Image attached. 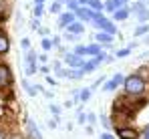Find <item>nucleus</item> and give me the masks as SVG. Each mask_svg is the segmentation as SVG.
Here are the masks:
<instances>
[{
	"label": "nucleus",
	"instance_id": "1",
	"mask_svg": "<svg viewBox=\"0 0 149 139\" xmlns=\"http://www.w3.org/2000/svg\"><path fill=\"white\" fill-rule=\"evenodd\" d=\"M123 93L125 95H135V97H141V95H149V81L145 77H141L139 73H131V75H125L123 81Z\"/></svg>",
	"mask_w": 149,
	"mask_h": 139
},
{
	"label": "nucleus",
	"instance_id": "2",
	"mask_svg": "<svg viewBox=\"0 0 149 139\" xmlns=\"http://www.w3.org/2000/svg\"><path fill=\"white\" fill-rule=\"evenodd\" d=\"M113 133H115L117 139H141V131H139L135 125H131V123L117 125V127L113 129Z\"/></svg>",
	"mask_w": 149,
	"mask_h": 139
},
{
	"label": "nucleus",
	"instance_id": "3",
	"mask_svg": "<svg viewBox=\"0 0 149 139\" xmlns=\"http://www.w3.org/2000/svg\"><path fill=\"white\" fill-rule=\"evenodd\" d=\"M12 81H14V77H12V69H10V65L4 63V61L0 59V93L8 91V89L12 87Z\"/></svg>",
	"mask_w": 149,
	"mask_h": 139
},
{
	"label": "nucleus",
	"instance_id": "4",
	"mask_svg": "<svg viewBox=\"0 0 149 139\" xmlns=\"http://www.w3.org/2000/svg\"><path fill=\"white\" fill-rule=\"evenodd\" d=\"M85 61H87V57H81V54L73 52V50H69V52L63 54V63H65L69 69H81V67L85 65Z\"/></svg>",
	"mask_w": 149,
	"mask_h": 139
},
{
	"label": "nucleus",
	"instance_id": "5",
	"mask_svg": "<svg viewBox=\"0 0 149 139\" xmlns=\"http://www.w3.org/2000/svg\"><path fill=\"white\" fill-rule=\"evenodd\" d=\"M93 26L97 28V30H105V32H109V34H117V22L113 20V18H107V16H101L99 20H95Z\"/></svg>",
	"mask_w": 149,
	"mask_h": 139
},
{
	"label": "nucleus",
	"instance_id": "6",
	"mask_svg": "<svg viewBox=\"0 0 149 139\" xmlns=\"http://www.w3.org/2000/svg\"><path fill=\"white\" fill-rule=\"evenodd\" d=\"M123 81H125V75L123 73H117V75H113L111 79H107L105 85H101V89H103L105 93H115L121 85H123Z\"/></svg>",
	"mask_w": 149,
	"mask_h": 139
},
{
	"label": "nucleus",
	"instance_id": "7",
	"mask_svg": "<svg viewBox=\"0 0 149 139\" xmlns=\"http://www.w3.org/2000/svg\"><path fill=\"white\" fill-rule=\"evenodd\" d=\"M24 131H26V137L28 139H45L42 133H40V129H38V125L34 123V119L28 115L24 117Z\"/></svg>",
	"mask_w": 149,
	"mask_h": 139
},
{
	"label": "nucleus",
	"instance_id": "8",
	"mask_svg": "<svg viewBox=\"0 0 149 139\" xmlns=\"http://www.w3.org/2000/svg\"><path fill=\"white\" fill-rule=\"evenodd\" d=\"M101 65H103V52H101L99 57H87V61H85V65H83L81 69H83V73H85V77H87V75L95 73V71L99 69Z\"/></svg>",
	"mask_w": 149,
	"mask_h": 139
},
{
	"label": "nucleus",
	"instance_id": "9",
	"mask_svg": "<svg viewBox=\"0 0 149 139\" xmlns=\"http://www.w3.org/2000/svg\"><path fill=\"white\" fill-rule=\"evenodd\" d=\"M74 20H77L74 12H71V10H63V12L58 14V20H56V24H58V28H61V30H65V28H67L71 22H74Z\"/></svg>",
	"mask_w": 149,
	"mask_h": 139
},
{
	"label": "nucleus",
	"instance_id": "10",
	"mask_svg": "<svg viewBox=\"0 0 149 139\" xmlns=\"http://www.w3.org/2000/svg\"><path fill=\"white\" fill-rule=\"evenodd\" d=\"M93 36H95V43H99V45H103V46L111 45V43L115 41V36H113V34H109V32H105V30H97Z\"/></svg>",
	"mask_w": 149,
	"mask_h": 139
},
{
	"label": "nucleus",
	"instance_id": "11",
	"mask_svg": "<svg viewBox=\"0 0 149 139\" xmlns=\"http://www.w3.org/2000/svg\"><path fill=\"white\" fill-rule=\"evenodd\" d=\"M85 22H81V20H74V22H71L67 28H65V32H71V34H77V36H83L85 34Z\"/></svg>",
	"mask_w": 149,
	"mask_h": 139
},
{
	"label": "nucleus",
	"instance_id": "12",
	"mask_svg": "<svg viewBox=\"0 0 149 139\" xmlns=\"http://www.w3.org/2000/svg\"><path fill=\"white\" fill-rule=\"evenodd\" d=\"M74 16H77V20H81V22H91V8L89 6H79L77 10H74Z\"/></svg>",
	"mask_w": 149,
	"mask_h": 139
},
{
	"label": "nucleus",
	"instance_id": "13",
	"mask_svg": "<svg viewBox=\"0 0 149 139\" xmlns=\"http://www.w3.org/2000/svg\"><path fill=\"white\" fill-rule=\"evenodd\" d=\"M67 71H69V67L63 61H54L52 63V73H54L56 79H67Z\"/></svg>",
	"mask_w": 149,
	"mask_h": 139
},
{
	"label": "nucleus",
	"instance_id": "14",
	"mask_svg": "<svg viewBox=\"0 0 149 139\" xmlns=\"http://www.w3.org/2000/svg\"><path fill=\"white\" fill-rule=\"evenodd\" d=\"M129 16H131V10H129V6H125V8H117V10L111 14V18H113L115 22H125Z\"/></svg>",
	"mask_w": 149,
	"mask_h": 139
},
{
	"label": "nucleus",
	"instance_id": "15",
	"mask_svg": "<svg viewBox=\"0 0 149 139\" xmlns=\"http://www.w3.org/2000/svg\"><path fill=\"white\" fill-rule=\"evenodd\" d=\"M10 52V38L6 32H0V59H4Z\"/></svg>",
	"mask_w": 149,
	"mask_h": 139
},
{
	"label": "nucleus",
	"instance_id": "16",
	"mask_svg": "<svg viewBox=\"0 0 149 139\" xmlns=\"http://www.w3.org/2000/svg\"><path fill=\"white\" fill-rule=\"evenodd\" d=\"M105 48H103V45H99V43H89L87 45V57H99L101 52H103Z\"/></svg>",
	"mask_w": 149,
	"mask_h": 139
},
{
	"label": "nucleus",
	"instance_id": "17",
	"mask_svg": "<svg viewBox=\"0 0 149 139\" xmlns=\"http://www.w3.org/2000/svg\"><path fill=\"white\" fill-rule=\"evenodd\" d=\"M99 123L101 127L105 129V131H113V119H111V115H107V113H103V115H99Z\"/></svg>",
	"mask_w": 149,
	"mask_h": 139
},
{
	"label": "nucleus",
	"instance_id": "18",
	"mask_svg": "<svg viewBox=\"0 0 149 139\" xmlns=\"http://www.w3.org/2000/svg\"><path fill=\"white\" fill-rule=\"evenodd\" d=\"M143 8H147L145 0H133V2H129V10H131V14H133V16H135L137 12H141Z\"/></svg>",
	"mask_w": 149,
	"mask_h": 139
},
{
	"label": "nucleus",
	"instance_id": "19",
	"mask_svg": "<svg viewBox=\"0 0 149 139\" xmlns=\"http://www.w3.org/2000/svg\"><path fill=\"white\" fill-rule=\"evenodd\" d=\"M24 65H38V52L36 50H26L24 52Z\"/></svg>",
	"mask_w": 149,
	"mask_h": 139
},
{
	"label": "nucleus",
	"instance_id": "20",
	"mask_svg": "<svg viewBox=\"0 0 149 139\" xmlns=\"http://www.w3.org/2000/svg\"><path fill=\"white\" fill-rule=\"evenodd\" d=\"M83 77H85L83 69H69L67 71V79H71V81H81Z\"/></svg>",
	"mask_w": 149,
	"mask_h": 139
},
{
	"label": "nucleus",
	"instance_id": "21",
	"mask_svg": "<svg viewBox=\"0 0 149 139\" xmlns=\"http://www.w3.org/2000/svg\"><path fill=\"white\" fill-rule=\"evenodd\" d=\"M8 18V0H0V24L6 22Z\"/></svg>",
	"mask_w": 149,
	"mask_h": 139
},
{
	"label": "nucleus",
	"instance_id": "22",
	"mask_svg": "<svg viewBox=\"0 0 149 139\" xmlns=\"http://www.w3.org/2000/svg\"><path fill=\"white\" fill-rule=\"evenodd\" d=\"M22 87H24V91H26V95H28V97H36V95H38L36 85H34V83H28L26 79H24V83H22Z\"/></svg>",
	"mask_w": 149,
	"mask_h": 139
},
{
	"label": "nucleus",
	"instance_id": "23",
	"mask_svg": "<svg viewBox=\"0 0 149 139\" xmlns=\"http://www.w3.org/2000/svg\"><path fill=\"white\" fill-rule=\"evenodd\" d=\"M135 18H137V22H139V24H149V6H147V8H143L141 12H137Z\"/></svg>",
	"mask_w": 149,
	"mask_h": 139
},
{
	"label": "nucleus",
	"instance_id": "24",
	"mask_svg": "<svg viewBox=\"0 0 149 139\" xmlns=\"http://www.w3.org/2000/svg\"><path fill=\"white\" fill-rule=\"evenodd\" d=\"M147 32H149V24H137V28L133 30V36L139 38V36H145Z\"/></svg>",
	"mask_w": 149,
	"mask_h": 139
},
{
	"label": "nucleus",
	"instance_id": "25",
	"mask_svg": "<svg viewBox=\"0 0 149 139\" xmlns=\"http://www.w3.org/2000/svg\"><path fill=\"white\" fill-rule=\"evenodd\" d=\"M87 6H89L91 10H97V12H103V10H105L103 0H89V2H87Z\"/></svg>",
	"mask_w": 149,
	"mask_h": 139
},
{
	"label": "nucleus",
	"instance_id": "26",
	"mask_svg": "<svg viewBox=\"0 0 149 139\" xmlns=\"http://www.w3.org/2000/svg\"><path fill=\"white\" fill-rule=\"evenodd\" d=\"M63 2H58V0H50V6H49V10L52 12V14H61L63 12Z\"/></svg>",
	"mask_w": 149,
	"mask_h": 139
},
{
	"label": "nucleus",
	"instance_id": "27",
	"mask_svg": "<svg viewBox=\"0 0 149 139\" xmlns=\"http://www.w3.org/2000/svg\"><path fill=\"white\" fill-rule=\"evenodd\" d=\"M45 10H47L45 4H34V6H32V16H34V18H42V16H45Z\"/></svg>",
	"mask_w": 149,
	"mask_h": 139
},
{
	"label": "nucleus",
	"instance_id": "28",
	"mask_svg": "<svg viewBox=\"0 0 149 139\" xmlns=\"http://www.w3.org/2000/svg\"><path fill=\"white\" fill-rule=\"evenodd\" d=\"M129 54H131V48L129 46H121V48L115 50V59H127Z\"/></svg>",
	"mask_w": 149,
	"mask_h": 139
},
{
	"label": "nucleus",
	"instance_id": "29",
	"mask_svg": "<svg viewBox=\"0 0 149 139\" xmlns=\"http://www.w3.org/2000/svg\"><path fill=\"white\" fill-rule=\"evenodd\" d=\"M91 95H93V89H91V87H87V89H81V95H79L81 103H89Z\"/></svg>",
	"mask_w": 149,
	"mask_h": 139
},
{
	"label": "nucleus",
	"instance_id": "30",
	"mask_svg": "<svg viewBox=\"0 0 149 139\" xmlns=\"http://www.w3.org/2000/svg\"><path fill=\"white\" fill-rule=\"evenodd\" d=\"M49 111H50V115L54 117L56 121L61 119V111H63V109H61V105H56V103H50V105H49Z\"/></svg>",
	"mask_w": 149,
	"mask_h": 139
},
{
	"label": "nucleus",
	"instance_id": "31",
	"mask_svg": "<svg viewBox=\"0 0 149 139\" xmlns=\"http://www.w3.org/2000/svg\"><path fill=\"white\" fill-rule=\"evenodd\" d=\"M103 4H105V10H103V12H107L109 16H111V14L117 10V4H115V0H105Z\"/></svg>",
	"mask_w": 149,
	"mask_h": 139
},
{
	"label": "nucleus",
	"instance_id": "32",
	"mask_svg": "<svg viewBox=\"0 0 149 139\" xmlns=\"http://www.w3.org/2000/svg\"><path fill=\"white\" fill-rule=\"evenodd\" d=\"M40 48H42L45 52H50V50H52V43H50V36H45V38H40Z\"/></svg>",
	"mask_w": 149,
	"mask_h": 139
},
{
	"label": "nucleus",
	"instance_id": "33",
	"mask_svg": "<svg viewBox=\"0 0 149 139\" xmlns=\"http://www.w3.org/2000/svg\"><path fill=\"white\" fill-rule=\"evenodd\" d=\"M38 73V65H24V77H32Z\"/></svg>",
	"mask_w": 149,
	"mask_h": 139
},
{
	"label": "nucleus",
	"instance_id": "34",
	"mask_svg": "<svg viewBox=\"0 0 149 139\" xmlns=\"http://www.w3.org/2000/svg\"><path fill=\"white\" fill-rule=\"evenodd\" d=\"M50 43H52V48H58V46L63 45V34L58 36V34H50Z\"/></svg>",
	"mask_w": 149,
	"mask_h": 139
},
{
	"label": "nucleus",
	"instance_id": "35",
	"mask_svg": "<svg viewBox=\"0 0 149 139\" xmlns=\"http://www.w3.org/2000/svg\"><path fill=\"white\" fill-rule=\"evenodd\" d=\"M81 36H77V34H71V32H65L63 34V41H67V43H71V45H77V41H79Z\"/></svg>",
	"mask_w": 149,
	"mask_h": 139
},
{
	"label": "nucleus",
	"instance_id": "36",
	"mask_svg": "<svg viewBox=\"0 0 149 139\" xmlns=\"http://www.w3.org/2000/svg\"><path fill=\"white\" fill-rule=\"evenodd\" d=\"M79 6H81V4H79V0H67V2H65V8H67V10H71V12H74Z\"/></svg>",
	"mask_w": 149,
	"mask_h": 139
},
{
	"label": "nucleus",
	"instance_id": "37",
	"mask_svg": "<svg viewBox=\"0 0 149 139\" xmlns=\"http://www.w3.org/2000/svg\"><path fill=\"white\" fill-rule=\"evenodd\" d=\"M20 48H22L24 52L32 48V43H30V38H28V36H22V38H20Z\"/></svg>",
	"mask_w": 149,
	"mask_h": 139
},
{
	"label": "nucleus",
	"instance_id": "38",
	"mask_svg": "<svg viewBox=\"0 0 149 139\" xmlns=\"http://www.w3.org/2000/svg\"><path fill=\"white\" fill-rule=\"evenodd\" d=\"M73 52L81 54V57H87V45H74L73 46Z\"/></svg>",
	"mask_w": 149,
	"mask_h": 139
},
{
	"label": "nucleus",
	"instance_id": "39",
	"mask_svg": "<svg viewBox=\"0 0 149 139\" xmlns=\"http://www.w3.org/2000/svg\"><path fill=\"white\" fill-rule=\"evenodd\" d=\"M77 123L87 125V113H83V109H77Z\"/></svg>",
	"mask_w": 149,
	"mask_h": 139
},
{
	"label": "nucleus",
	"instance_id": "40",
	"mask_svg": "<svg viewBox=\"0 0 149 139\" xmlns=\"http://www.w3.org/2000/svg\"><path fill=\"white\" fill-rule=\"evenodd\" d=\"M97 121H99V115H95L93 111H89V113H87V123H89V125H95Z\"/></svg>",
	"mask_w": 149,
	"mask_h": 139
},
{
	"label": "nucleus",
	"instance_id": "41",
	"mask_svg": "<svg viewBox=\"0 0 149 139\" xmlns=\"http://www.w3.org/2000/svg\"><path fill=\"white\" fill-rule=\"evenodd\" d=\"M36 32H38V36H40V38H45V36H50V28H49V26H40Z\"/></svg>",
	"mask_w": 149,
	"mask_h": 139
},
{
	"label": "nucleus",
	"instance_id": "42",
	"mask_svg": "<svg viewBox=\"0 0 149 139\" xmlns=\"http://www.w3.org/2000/svg\"><path fill=\"white\" fill-rule=\"evenodd\" d=\"M45 81H47V85H50V87H56L58 85V79L56 77H50V75H45Z\"/></svg>",
	"mask_w": 149,
	"mask_h": 139
},
{
	"label": "nucleus",
	"instance_id": "43",
	"mask_svg": "<svg viewBox=\"0 0 149 139\" xmlns=\"http://www.w3.org/2000/svg\"><path fill=\"white\" fill-rule=\"evenodd\" d=\"M6 139H28V137H26V135H22V133H16V131H8Z\"/></svg>",
	"mask_w": 149,
	"mask_h": 139
},
{
	"label": "nucleus",
	"instance_id": "44",
	"mask_svg": "<svg viewBox=\"0 0 149 139\" xmlns=\"http://www.w3.org/2000/svg\"><path fill=\"white\" fill-rule=\"evenodd\" d=\"M105 81H107V77H99V79H97V81L91 85V89H93V91H95V89H99V87L103 85V83H105Z\"/></svg>",
	"mask_w": 149,
	"mask_h": 139
},
{
	"label": "nucleus",
	"instance_id": "45",
	"mask_svg": "<svg viewBox=\"0 0 149 139\" xmlns=\"http://www.w3.org/2000/svg\"><path fill=\"white\" fill-rule=\"evenodd\" d=\"M45 63H49V52L42 50V52L38 54V65H45Z\"/></svg>",
	"mask_w": 149,
	"mask_h": 139
},
{
	"label": "nucleus",
	"instance_id": "46",
	"mask_svg": "<svg viewBox=\"0 0 149 139\" xmlns=\"http://www.w3.org/2000/svg\"><path fill=\"white\" fill-rule=\"evenodd\" d=\"M38 71H40L42 75H50V71H52V67H49V65L45 63V65H38Z\"/></svg>",
	"mask_w": 149,
	"mask_h": 139
},
{
	"label": "nucleus",
	"instance_id": "47",
	"mask_svg": "<svg viewBox=\"0 0 149 139\" xmlns=\"http://www.w3.org/2000/svg\"><path fill=\"white\" fill-rule=\"evenodd\" d=\"M99 139H117V137H115V133H111V131H105V129H103V133L99 135Z\"/></svg>",
	"mask_w": 149,
	"mask_h": 139
},
{
	"label": "nucleus",
	"instance_id": "48",
	"mask_svg": "<svg viewBox=\"0 0 149 139\" xmlns=\"http://www.w3.org/2000/svg\"><path fill=\"white\" fill-rule=\"evenodd\" d=\"M30 28H32V30H38V28H40V18H34V16H32V20H30Z\"/></svg>",
	"mask_w": 149,
	"mask_h": 139
},
{
	"label": "nucleus",
	"instance_id": "49",
	"mask_svg": "<svg viewBox=\"0 0 149 139\" xmlns=\"http://www.w3.org/2000/svg\"><path fill=\"white\" fill-rule=\"evenodd\" d=\"M79 95H81V89H73V91H71V97H73V101H74V103H81Z\"/></svg>",
	"mask_w": 149,
	"mask_h": 139
},
{
	"label": "nucleus",
	"instance_id": "50",
	"mask_svg": "<svg viewBox=\"0 0 149 139\" xmlns=\"http://www.w3.org/2000/svg\"><path fill=\"white\" fill-rule=\"evenodd\" d=\"M129 2H131V0H115L117 8H125V6H129Z\"/></svg>",
	"mask_w": 149,
	"mask_h": 139
},
{
	"label": "nucleus",
	"instance_id": "51",
	"mask_svg": "<svg viewBox=\"0 0 149 139\" xmlns=\"http://www.w3.org/2000/svg\"><path fill=\"white\" fill-rule=\"evenodd\" d=\"M141 139H149V123L141 129Z\"/></svg>",
	"mask_w": 149,
	"mask_h": 139
},
{
	"label": "nucleus",
	"instance_id": "52",
	"mask_svg": "<svg viewBox=\"0 0 149 139\" xmlns=\"http://www.w3.org/2000/svg\"><path fill=\"white\" fill-rule=\"evenodd\" d=\"M40 93H42V95H45L47 99H54V93H52V91H47V89H42Z\"/></svg>",
	"mask_w": 149,
	"mask_h": 139
},
{
	"label": "nucleus",
	"instance_id": "53",
	"mask_svg": "<svg viewBox=\"0 0 149 139\" xmlns=\"http://www.w3.org/2000/svg\"><path fill=\"white\" fill-rule=\"evenodd\" d=\"M6 135H8V129L0 125V139H6Z\"/></svg>",
	"mask_w": 149,
	"mask_h": 139
},
{
	"label": "nucleus",
	"instance_id": "54",
	"mask_svg": "<svg viewBox=\"0 0 149 139\" xmlns=\"http://www.w3.org/2000/svg\"><path fill=\"white\" fill-rule=\"evenodd\" d=\"M85 131H87L89 135H93V133H95V129H93V125H89V123L85 125Z\"/></svg>",
	"mask_w": 149,
	"mask_h": 139
},
{
	"label": "nucleus",
	"instance_id": "55",
	"mask_svg": "<svg viewBox=\"0 0 149 139\" xmlns=\"http://www.w3.org/2000/svg\"><path fill=\"white\" fill-rule=\"evenodd\" d=\"M56 123H58V121H56V119L52 117V119L49 121V127H50V129H56Z\"/></svg>",
	"mask_w": 149,
	"mask_h": 139
},
{
	"label": "nucleus",
	"instance_id": "56",
	"mask_svg": "<svg viewBox=\"0 0 149 139\" xmlns=\"http://www.w3.org/2000/svg\"><path fill=\"white\" fill-rule=\"evenodd\" d=\"M74 105H77L74 101H65V107H69V109H71V107H74Z\"/></svg>",
	"mask_w": 149,
	"mask_h": 139
},
{
	"label": "nucleus",
	"instance_id": "57",
	"mask_svg": "<svg viewBox=\"0 0 149 139\" xmlns=\"http://www.w3.org/2000/svg\"><path fill=\"white\" fill-rule=\"evenodd\" d=\"M137 45H139V43H137V41H133V43H131V45H129V48H131V50H133V48H137Z\"/></svg>",
	"mask_w": 149,
	"mask_h": 139
},
{
	"label": "nucleus",
	"instance_id": "58",
	"mask_svg": "<svg viewBox=\"0 0 149 139\" xmlns=\"http://www.w3.org/2000/svg\"><path fill=\"white\" fill-rule=\"evenodd\" d=\"M32 4H47V0H32Z\"/></svg>",
	"mask_w": 149,
	"mask_h": 139
},
{
	"label": "nucleus",
	"instance_id": "59",
	"mask_svg": "<svg viewBox=\"0 0 149 139\" xmlns=\"http://www.w3.org/2000/svg\"><path fill=\"white\" fill-rule=\"evenodd\" d=\"M143 43H145V45H149V32L145 34V38H143Z\"/></svg>",
	"mask_w": 149,
	"mask_h": 139
},
{
	"label": "nucleus",
	"instance_id": "60",
	"mask_svg": "<svg viewBox=\"0 0 149 139\" xmlns=\"http://www.w3.org/2000/svg\"><path fill=\"white\" fill-rule=\"evenodd\" d=\"M87 2H89V0H79V4H81V6H87Z\"/></svg>",
	"mask_w": 149,
	"mask_h": 139
},
{
	"label": "nucleus",
	"instance_id": "61",
	"mask_svg": "<svg viewBox=\"0 0 149 139\" xmlns=\"http://www.w3.org/2000/svg\"><path fill=\"white\" fill-rule=\"evenodd\" d=\"M145 4H147V6H149V0H145Z\"/></svg>",
	"mask_w": 149,
	"mask_h": 139
}]
</instances>
